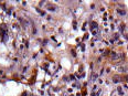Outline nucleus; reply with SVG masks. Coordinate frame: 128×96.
<instances>
[{
    "label": "nucleus",
    "mask_w": 128,
    "mask_h": 96,
    "mask_svg": "<svg viewBox=\"0 0 128 96\" xmlns=\"http://www.w3.org/2000/svg\"><path fill=\"white\" fill-rule=\"evenodd\" d=\"M30 96H31V95H30Z\"/></svg>",
    "instance_id": "nucleus-1"
}]
</instances>
